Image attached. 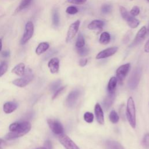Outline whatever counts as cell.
Listing matches in <instances>:
<instances>
[{
	"label": "cell",
	"mask_w": 149,
	"mask_h": 149,
	"mask_svg": "<svg viewBox=\"0 0 149 149\" xmlns=\"http://www.w3.org/2000/svg\"><path fill=\"white\" fill-rule=\"evenodd\" d=\"M31 127V124L27 121L13 123L9 127L10 132L6 135L5 139L10 140L22 137L30 130Z\"/></svg>",
	"instance_id": "1"
},
{
	"label": "cell",
	"mask_w": 149,
	"mask_h": 149,
	"mask_svg": "<svg viewBox=\"0 0 149 149\" xmlns=\"http://www.w3.org/2000/svg\"><path fill=\"white\" fill-rule=\"evenodd\" d=\"M126 118L132 127L135 128L136 127V109L134 102L132 97H129L127 101Z\"/></svg>",
	"instance_id": "2"
},
{
	"label": "cell",
	"mask_w": 149,
	"mask_h": 149,
	"mask_svg": "<svg viewBox=\"0 0 149 149\" xmlns=\"http://www.w3.org/2000/svg\"><path fill=\"white\" fill-rule=\"evenodd\" d=\"M23 77L16 79L12 81V83L19 87H24L26 86L33 79V74L31 70L27 68L25 70V73Z\"/></svg>",
	"instance_id": "3"
},
{
	"label": "cell",
	"mask_w": 149,
	"mask_h": 149,
	"mask_svg": "<svg viewBox=\"0 0 149 149\" xmlns=\"http://www.w3.org/2000/svg\"><path fill=\"white\" fill-rule=\"evenodd\" d=\"M141 76V69L139 67L136 68L132 72L128 80V87L131 90L135 89L140 81Z\"/></svg>",
	"instance_id": "4"
},
{
	"label": "cell",
	"mask_w": 149,
	"mask_h": 149,
	"mask_svg": "<svg viewBox=\"0 0 149 149\" xmlns=\"http://www.w3.org/2000/svg\"><path fill=\"white\" fill-rule=\"evenodd\" d=\"M130 68V64L129 63L124 64L119 66L116 71V76L118 82L122 84L125 77L128 73Z\"/></svg>",
	"instance_id": "5"
},
{
	"label": "cell",
	"mask_w": 149,
	"mask_h": 149,
	"mask_svg": "<svg viewBox=\"0 0 149 149\" xmlns=\"http://www.w3.org/2000/svg\"><path fill=\"white\" fill-rule=\"evenodd\" d=\"M34 33V24L33 23L29 21L28 22L26 26L23 37L20 40V44L22 45L25 44L32 37Z\"/></svg>",
	"instance_id": "6"
},
{
	"label": "cell",
	"mask_w": 149,
	"mask_h": 149,
	"mask_svg": "<svg viewBox=\"0 0 149 149\" xmlns=\"http://www.w3.org/2000/svg\"><path fill=\"white\" fill-rule=\"evenodd\" d=\"M47 123L51 131L55 134L60 135L63 133V127L61 123L58 120L48 119Z\"/></svg>",
	"instance_id": "7"
},
{
	"label": "cell",
	"mask_w": 149,
	"mask_h": 149,
	"mask_svg": "<svg viewBox=\"0 0 149 149\" xmlns=\"http://www.w3.org/2000/svg\"><path fill=\"white\" fill-rule=\"evenodd\" d=\"M60 143L66 149H80L69 136L62 133L58 136Z\"/></svg>",
	"instance_id": "8"
},
{
	"label": "cell",
	"mask_w": 149,
	"mask_h": 149,
	"mask_svg": "<svg viewBox=\"0 0 149 149\" xmlns=\"http://www.w3.org/2000/svg\"><path fill=\"white\" fill-rule=\"evenodd\" d=\"M80 24V20H77L69 26L68 32H67L66 37V42H68L70 41H71L76 35L79 29Z\"/></svg>",
	"instance_id": "9"
},
{
	"label": "cell",
	"mask_w": 149,
	"mask_h": 149,
	"mask_svg": "<svg viewBox=\"0 0 149 149\" xmlns=\"http://www.w3.org/2000/svg\"><path fill=\"white\" fill-rule=\"evenodd\" d=\"M80 92L79 90H74L72 91L66 97L65 104L69 108L73 107L77 102V101L80 96Z\"/></svg>",
	"instance_id": "10"
},
{
	"label": "cell",
	"mask_w": 149,
	"mask_h": 149,
	"mask_svg": "<svg viewBox=\"0 0 149 149\" xmlns=\"http://www.w3.org/2000/svg\"><path fill=\"white\" fill-rule=\"evenodd\" d=\"M118 48L117 47H112L110 48H106L101 51H100L96 56L95 58L97 59H100L103 58H106L114 55L118 51Z\"/></svg>",
	"instance_id": "11"
},
{
	"label": "cell",
	"mask_w": 149,
	"mask_h": 149,
	"mask_svg": "<svg viewBox=\"0 0 149 149\" xmlns=\"http://www.w3.org/2000/svg\"><path fill=\"white\" fill-rule=\"evenodd\" d=\"M94 112L97 122L99 124L104 125V116L102 108L99 103H97L94 107Z\"/></svg>",
	"instance_id": "12"
},
{
	"label": "cell",
	"mask_w": 149,
	"mask_h": 149,
	"mask_svg": "<svg viewBox=\"0 0 149 149\" xmlns=\"http://www.w3.org/2000/svg\"><path fill=\"white\" fill-rule=\"evenodd\" d=\"M48 67L51 73H56L59 72V60L58 58H51L48 63Z\"/></svg>",
	"instance_id": "13"
},
{
	"label": "cell",
	"mask_w": 149,
	"mask_h": 149,
	"mask_svg": "<svg viewBox=\"0 0 149 149\" xmlns=\"http://www.w3.org/2000/svg\"><path fill=\"white\" fill-rule=\"evenodd\" d=\"M147 34V28L146 26H143L139 30L137 33L136 34L135 38L133 41V43L132 44V45L134 46L141 42V40L144 38Z\"/></svg>",
	"instance_id": "14"
},
{
	"label": "cell",
	"mask_w": 149,
	"mask_h": 149,
	"mask_svg": "<svg viewBox=\"0 0 149 149\" xmlns=\"http://www.w3.org/2000/svg\"><path fill=\"white\" fill-rule=\"evenodd\" d=\"M115 93H108V95L104 98L102 102L103 107L105 110H108L112 105L115 100Z\"/></svg>",
	"instance_id": "15"
},
{
	"label": "cell",
	"mask_w": 149,
	"mask_h": 149,
	"mask_svg": "<svg viewBox=\"0 0 149 149\" xmlns=\"http://www.w3.org/2000/svg\"><path fill=\"white\" fill-rule=\"evenodd\" d=\"M17 106L18 105L16 102H6L3 104V110L5 113H10L17 109Z\"/></svg>",
	"instance_id": "16"
},
{
	"label": "cell",
	"mask_w": 149,
	"mask_h": 149,
	"mask_svg": "<svg viewBox=\"0 0 149 149\" xmlns=\"http://www.w3.org/2000/svg\"><path fill=\"white\" fill-rule=\"evenodd\" d=\"M104 22L101 20H94L91 22L87 26L89 30H100L104 26Z\"/></svg>",
	"instance_id": "17"
},
{
	"label": "cell",
	"mask_w": 149,
	"mask_h": 149,
	"mask_svg": "<svg viewBox=\"0 0 149 149\" xmlns=\"http://www.w3.org/2000/svg\"><path fill=\"white\" fill-rule=\"evenodd\" d=\"M25 65L23 63H20L16 65L12 70V72L15 73L16 75L22 77L25 73Z\"/></svg>",
	"instance_id": "18"
},
{
	"label": "cell",
	"mask_w": 149,
	"mask_h": 149,
	"mask_svg": "<svg viewBox=\"0 0 149 149\" xmlns=\"http://www.w3.org/2000/svg\"><path fill=\"white\" fill-rule=\"evenodd\" d=\"M52 22L55 27H58L60 23V16L58 9L54 8L52 11Z\"/></svg>",
	"instance_id": "19"
},
{
	"label": "cell",
	"mask_w": 149,
	"mask_h": 149,
	"mask_svg": "<svg viewBox=\"0 0 149 149\" xmlns=\"http://www.w3.org/2000/svg\"><path fill=\"white\" fill-rule=\"evenodd\" d=\"M117 83H118V80L116 77H112L109 79L108 84V86H107V90H108V93H115Z\"/></svg>",
	"instance_id": "20"
},
{
	"label": "cell",
	"mask_w": 149,
	"mask_h": 149,
	"mask_svg": "<svg viewBox=\"0 0 149 149\" xmlns=\"http://www.w3.org/2000/svg\"><path fill=\"white\" fill-rule=\"evenodd\" d=\"M33 0H22L20 3H19V6L17 7V8L16 9L14 13L15 15L16 13H17L19 12H20V11L24 10V9L28 8L30 4L31 3Z\"/></svg>",
	"instance_id": "21"
},
{
	"label": "cell",
	"mask_w": 149,
	"mask_h": 149,
	"mask_svg": "<svg viewBox=\"0 0 149 149\" xmlns=\"http://www.w3.org/2000/svg\"><path fill=\"white\" fill-rule=\"evenodd\" d=\"M49 47V45L47 42H40L36 49V54L40 55L45 52Z\"/></svg>",
	"instance_id": "22"
},
{
	"label": "cell",
	"mask_w": 149,
	"mask_h": 149,
	"mask_svg": "<svg viewBox=\"0 0 149 149\" xmlns=\"http://www.w3.org/2000/svg\"><path fill=\"white\" fill-rule=\"evenodd\" d=\"M110 40L111 36L108 32L104 31L101 34L99 39V42H100V44L102 45H107L110 42Z\"/></svg>",
	"instance_id": "23"
},
{
	"label": "cell",
	"mask_w": 149,
	"mask_h": 149,
	"mask_svg": "<svg viewBox=\"0 0 149 149\" xmlns=\"http://www.w3.org/2000/svg\"><path fill=\"white\" fill-rule=\"evenodd\" d=\"M106 146L108 149H124L119 142L113 140H108L106 142Z\"/></svg>",
	"instance_id": "24"
},
{
	"label": "cell",
	"mask_w": 149,
	"mask_h": 149,
	"mask_svg": "<svg viewBox=\"0 0 149 149\" xmlns=\"http://www.w3.org/2000/svg\"><path fill=\"white\" fill-rule=\"evenodd\" d=\"M126 21L127 25L132 29L136 28L140 24V21L132 15H130Z\"/></svg>",
	"instance_id": "25"
},
{
	"label": "cell",
	"mask_w": 149,
	"mask_h": 149,
	"mask_svg": "<svg viewBox=\"0 0 149 149\" xmlns=\"http://www.w3.org/2000/svg\"><path fill=\"white\" fill-rule=\"evenodd\" d=\"M85 45V40L84 37L81 33H79L77 36V38L75 43V46L76 48L83 47Z\"/></svg>",
	"instance_id": "26"
},
{
	"label": "cell",
	"mask_w": 149,
	"mask_h": 149,
	"mask_svg": "<svg viewBox=\"0 0 149 149\" xmlns=\"http://www.w3.org/2000/svg\"><path fill=\"white\" fill-rule=\"evenodd\" d=\"M109 118L110 121L113 123H116L119 119V116L118 115V114L117 113V112L114 111V110H112L109 113Z\"/></svg>",
	"instance_id": "27"
},
{
	"label": "cell",
	"mask_w": 149,
	"mask_h": 149,
	"mask_svg": "<svg viewBox=\"0 0 149 149\" xmlns=\"http://www.w3.org/2000/svg\"><path fill=\"white\" fill-rule=\"evenodd\" d=\"M119 11H120V15L122 16V17L125 20H126L127 19V18L131 15H130L128 11L126 9V8H125L123 6H119Z\"/></svg>",
	"instance_id": "28"
},
{
	"label": "cell",
	"mask_w": 149,
	"mask_h": 149,
	"mask_svg": "<svg viewBox=\"0 0 149 149\" xmlns=\"http://www.w3.org/2000/svg\"><path fill=\"white\" fill-rule=\"evenodd\" d=\"M77 52L80 56H84L88 55L89 52V49L87 47H86L85 46H84L83 47L77 48Z\"/></svg>",
	"instance_id": "29"
},
{
	"label": "cell",
	"mask_w": 149,
	"mask_h": 149,
	"mask_svg": "<svg viewBox=\"0 0 149 149\" xmlns=\"http://www.w3.org/2000/svg\"><path fill=\"white\" fill-rule=\"evenodd\" d=\"M84 120L89 123H91L93 122L94 120V115L90 112H86L84 114Z\"/></svg>",
	"instance_id": "30"
},
{
	"label": "cell",
	"mask_w": 149,
	"mask_h": 149,
	"mask_svg": "<svg viewBox=\"0 0 149 149\" xmlns=\"http://www.w3.org/2000/svg\"><path fill=\"white\" fill-rule=\"evenodd\" d=\"M8 65L6 62H2L0 63V77L2 76L7 71Z\"/></svg>",
	"instance_id": "31"
},
{
	"label": "cell",
	"mask_w": 149,
	"mask_h": 149,
	"mask_svg": "<svg viewBox=\"0 0 149 149\" xmlns=\"http://www.w3.org/2000/svg\"><path fill=\"white\" fill-rule=\"evenodd\" d=\"M61 84V80H57L52 82L50 86L51 91L54 93L57 89H58L60 87Z\"/></svg>",
	"instance_id": "32"
},
{
	"label": "cell",
	"mask_w": 149,
	"mask_h": 149,
	"mask_svg": "<svg viewBox=\"0 0 149 149\" xmlns=\"http://www.w3.org/2000/svg\"><path fill=\"white\" fill-rule=\"evenodd\" d=\"M101 10L102 13L108 14L111 12L112 6L111 5H109V4H104L101 6Z\"/></svg>",
	"instance_id": "33"
},
{
	"label": "cell",
	"mask_w": 149,
	"mask_h": 149,
	"mask_svg": "<svg viewBox=\"0 0 149 149\" xmlns=\"http://www.w3.org/2000/svg\"><path fill=\"white\" fill-rule=\"evenodd\" d=\"M66 12L69 15H74L78 12V9L74 6H69L66 8Z\"/></svg>",
	"instance_id": "34"
},
{
	"label": "cell",
	"mask_w": 149,
	"mask_h": 149,
	"mask_svg": "<svg viewBox=\"0 0 149 149\" xmlns=\"http://www.w3.org/2000/svg\"><path fill=\"white\" fill-rule=\"evenodd\" d=\"M139 13H140V8L137 6H134L130 11V14L133 17L137 16Z\"/></svg>",
	"instance_id": "35"
},
{
	"label": "cell",
	"mask_w": 149,
	"mask_h": 149,
	"mask_svg": "<svg viewBox=\"0 0 149 149\" xmlns=\"http://www.w3.org/2000/svg\"><path fill=\"white\" fill-rule=\"evenodd\" d=\"M66 86H63V87H60L58 89H57L54 93V95L52 97V99L54 100L55 98H56L58 95H59L65 89Z\"/></svg>",
	"instance_id": "36"
},
{
	"label": "cell",
	"mask_w": 149,
	"mask_h": 149,
	"mask_svg": "<svg viewBox=\"0 0 149 149\" xmlns=\"http://www.w3.org/2000/svg\"><path fill=\"white\" fill-rule=\"evenodd\" d=\"M143 145L146 147H149V133H146L142 141Z\"/></svg>",
	"instance_id": "37"
},
{
	"label": "cell",
	"mask_w": 149,
	"mask_h": 149,
	"mask_svg": "<svg viewBox=\"0 0 149 149\" xmlns=\"http://www.w3.org/2000/svg\"><path fill=\"white\" fill-rule=\"evenodd\" d=\"M87 0H67V2L70 3L76 4V5H82L84 4Z\"/></svg>",
	"instance_id": "38"
},
{
	"label": "cell",
	"mask_w": 149,
	"mask_h": 149,
	"mask_svg": "<svg viewBox=\"0 0 149 149\" xmlns=\"http://www.w3.org/2000/svg\"><path fill=\"white\" fill-rule=\"evenodd\" d=\"M44 147L46 149H52V146L51 141L49 140H46L44 143Z\"/></svg>",
	"instance_id": "39"
},
{
	"label": "cell",
	"mask_w": 149,
	"mask_h": 149,
	"mask_svg": "<svg viewBox=\"0 0 149 149\" xmlns=\"http://www.w3.org/2000/svg\"><path fill=\"white\" fill-rule=\"evenodd\" d=\"M79 65L81 67H83L84 66L86 65V64L87 63V59H86V58H83V59H81L80 61H79Z\"/></svg>",
	"instance_id": "40"
},
{
	"label": "cell",
	"mask_w": 149,
	"mask_h": 149,
	"mask_svg": "<svg viewBox=\"0 0 149 149\" xmlns=\"http://www.w3.org/2000/svg\"><path fill=\"white\" fill-rule=\"evenodd\" d=\"M6 146V143L4 140L0 139V149H3Z\"/></svg>",
	"instance_id": "41"
},
{
	"label": "cell",
	"mask_w": 149,
	"mask_h": 149,
	"mask_svg": "<svg viewBox=\"0 0 149 149\" xmlns=\"http://www.w3.org/2000/svg\"><path fill=\"white\" fill-rule=\"evenodd\" d=\"M144 51L146 52H147V53L149 52V39L146 42V44L144 45Z\"/></svg>",
	"instance_id": "42"
},
{
	"label": "cell",
	"mask_w": 149,
	"mask_h": 149,
	"mask_svg": "<svg viewBox=\"0 0 149 149\" xmlns=\"http://www.w3.org/2000/svg\"><path fill=\"white\" fill-rule=\"evenodd\" d=\"M10 55V52L8 51H5L2 52V55L3 57H8Z\"/></svg>",
	"instance_id": "43"
},
{
	"label": "cell",
	"mask_w": 149,
	"mask_h": 149,
	"mask_svg": "<svg viewBox=\"0 0 149 149\" xmlns=\"http://www.w3.org/2000/svg\"><path fill=\"white\" fill-rule=\"evenodd\" d=\"M2 48V38H0V51H1Z\"/></svg>",
	"instance_id": "44"
},
{
	"label": "cell",
	"mask_w": 149,
	"mask_h": 149,
	"mask_svg": "<svg viewBox=\"0 0 149 149\" xmlns=\"http://www.w3.org/2000/svg\"><path fill=\"white\" fill-rule=\"evenodd\" d=\"M35 149H46V148L45 147H38Z\"/></svg>",
	"instance_id": "45"
},
{
	"label": "cell",
	"mask_w": 149,
	"mask_h": 149,
	"mask_svg": "<svg viewBox=\"0 0 149 149\" xmlns=\"http://www.w3.org/2000/svg\"><path fill=\"white\" fill-rule=\"evenodd\" d=\"M147 1L149 2V0H147Z\"/></svg>",
	"instance_id": "46"
}]
</instances>
